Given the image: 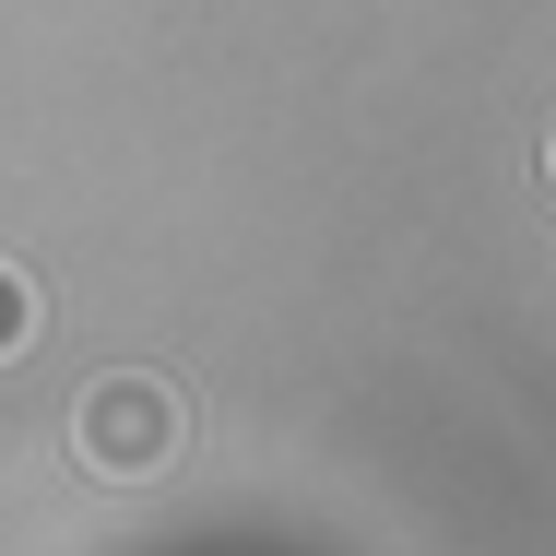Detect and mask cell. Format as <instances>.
<instances>
[{
	"mask_svg": "<svg viewBox=\"0 0 556 556\" xmlns=\"http://www.w3.org/2000/svg\"><path fill=\"white\" fill-rule=\"evenodd\" d=\"M72 462L96 473V485H142V473H166L178 462V391L166 379H96L84 403H72Z\"/></svg>",
	"mask_w": 556,
	"mask_h": 556,
	"instance_id": "obj_1",
	"label": "cell"
},
{
	"mask_svg": "<svg viewBox=\"0 0 556 556\" xmlns=\"http://www.w3.org/2000/svg\"><path fill=\"white\" fill-rule=\"evenodd\" d=\"M24 332H36V296H24V273L0 261V355H24Z\"/></svg>",
	"mask_w": 556,
	"mask_h": 556,
	"instance_id": "obj_2",
	"label": "cell"
},
{
	"mask_svg": "<svg viewBox=\"0 0 556 556\" xmlns=\"http://www.w3.org/2000/svg\"><path fill=\"white\" fill-rule=\"evenodd\" d=\"M545 202H556V130H545Z\"/></svg>",
	"mask_w": 556,
	"mask_h": 556,
	"instance_id": "obj_3",
	"label": "cell"
}]
</instances>
